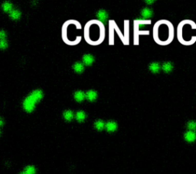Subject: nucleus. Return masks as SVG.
Instances as JSON below:
<instances>
[{
    "instance_id": "6e6552de",
    "label": "nucleus",
    "mask_w": 196,
    "mask_h": 174,
    "mask_svg": "<svg viewBox=\"0 0 196 174\" xmlns=\"http://www.w3.org/2000/svg\"><path fill=\"white\" fill-rule=\"evenodd\" d=\"M97 97V93L95 91H93V90H90V91H87L86 94H85V98L90 101H95Z\"/></svg>"
},
{
    "instance_id": "b1692460",
    "label": "nucleus",
    "mask_w": 196,
    "mask_h": 174,
    "mask_svg": "<svg viewBox=\"0 0 196 174\" xmlns=\"http://www.w3.org/2000/svg\"><path fill=\"white\" fill-rule=\"evenodd\" d=\"M145 2L147 3L148 5H151V3H154L155 1H145Z\"/></svg>"
},
{
    "instance_id": "f3484780",
    "label": "nucleus",
    "mask_w": 196,
    "mask_h": 174,
    "mask_svg": "<svg viewBox=\"0 0 196 174\" xmlns=\"http://www.w3.org/2000/svg\"><path fill=\"white\" fill-rule=\"evenodd\" d=\"M86 118V114L84 111H78L76 114V119L78 121H83Z\"/></svg>"
},
{
    "instance_id": "2eb2a0df",
    "label": "nucleus",
    "mask_w": 196,
    "mask_h": 174,
    "mask_svg": "<svg viewBox=\"0 0 196 174\" xmlns=\"http://www.w3.org/2000/svg\"><path fill=\"white\" fill-rule=\"evenodd\" d=\"M74 70L77 73H81L84 71V64L81 62H77L73 65Z\"/></svg>"
},
{
    "instance_id": "39448f33",
    "label": "nucleus",
    "mask_w": 196,
    "mask_h": 174,
    "mask_svg": "<svg viewBox=\"0 0 196 174\" xmlns=\"http://www.w3.org/2000/svg\"><path fill=\"white\" fill-rule=\"evenodd\" d=\"M153 15V11L149 8H144L141 10V18L149 20Z\"/></svg>"
},
{
    "instance_id": "5701e85b",
    "label": "nucleus",
    "mask_w": 196,
    "mask_h": 174,
    "mask_svg": "<svg viewBox=\"0 0 196 174\" xmlns=\"http://www.w3.org/2000/svg\"><path fill=\"white\" fill-rule=\"evenodd\" d=\"M5 37H6L5 32H4L2 30H0V40H4Z\"/></svg>"
},
{
    "instance_id": "bb28decb",
    "label": "nucleus",
    "mask_w": 196,
    "mask_h": 174,
    "mask_svg": "<svg viewBox=\"0 0 196 174\" xmlns=\"http://www.w3.org/2000/svg\"><path fill=\"white\" fill-rule=\"evenodd\" d=\"M0 133H1V131H0Z\"/></svg>"
},
{
    "instance_id": "393cba45",
    "label": "nucleus",
    "mask_w": 196,
    "mask_h": 174,
    "mask_svg": "<svg viewBox=\"0 0 196 174\" xmlns=\"http://www.w3.org/2000/svg\"><path fill=\"white\" fill-rule=\"evenodd\" d=\"M2 124H3V120H2V119L0 118V127H1Z\"/></svg>"
},
{
    "instance_id": "20e7f679",
    "label": "nucleus",
    "mask_w": 196,
    "mask_h": 174,
    "mask_svg": "<svg viewBox=\"0 0 196 174\" xmlns=\"http://www.w3.org/2000/svg\"><path fill=\"white\" fill-rule=\"evenodd\" d=\"M151 22H152L150 19L146 20V19H143L142 18H137V19L134 20V29H138V30L144 29L147 25H150Z\"/></svg>"
},
{
    "instance_id": "423d86ee",
    "label": "nucleus",
    "mask_w": 196,
    "mask_h": 174,
    "mask_svg": "<svg viewBox=\"0 0 196 174\" xmlns=\"http://www.w3.org/2000/svg\"><path fill=\"white\" fill-rule=\"evenodd\" d=\"M184 138H185V140L187 142H189V143L194 142L196 140L195 132V131H191V130L187 131V132L185 133V134H184Z\"/></svg>"
},
{
    "instance_id": "9d476101",
    "label": "nucleus",
    "mask_w": 196,
    "mask_h": 174,
    "mask_svg": "<svg viewBox=\"0 0 196 174\" xmlns=\"http://www.w3.org/2000/svg\"><path fill=\"white\" fill-rule=\"evenodd\" d=\"M162 69L165 73H169L172 71L173 69V64L170 61H166L164 62L162 65Z\"/></svg>"
},
{
    "instance_id": "aec40b11",
    "label": "nucleus",
    "mask_w": 196,
    "mask_h": 174,
    "mask_svg": "<svg viewBox=\"0 0 196 174\" xmlns=\"http://www.w3.org/2000/svg\"><path fill=\"white\" fill-rule=\"evenodd\" d=\"M104 127H105V123H104V122H103V120H97V121L95 122V127H96L97 130H103V129L104 128Z\"/></svg>"
},
{
    "instance_id": "f257e3e1",
    "label": "nucleus",
    "mask_w": 196,
    "mask_h": 174,
    "mask_svg": "<svg viewBox=\"0 0 196 174\" xmlns=\"http://www.w3.org/2000/svg\"><path fill=\"white\" fill-rule=\"evenodd\" d=\"M175 36L172 23L167 19L157 21L152 29V38L155 42L161 46H166L172 43Z\"/></svg>"
},
{
    "instance_id": "0eeeda50",
    "label": "nucleus",
    "mask_w": 196,
    "mask_h": 174,
    "mask_svg": "<svg viewBox=\"0 0 196 174\" xmlns=\"http://www.w3.org/2000/svg\"><path fill=\"white\" fill-rule=\"evenodd\" d=\"M149 71L152 72V73H154V74H156L158 72H159L160 69H161V65L159 62H156V61H154V62H152L149 64Z\"/></svg>"
},
{
    "instance_id": "4468645a",
    "label": "nucleus",
    "mask_w": 196,
    "mask_h": 174,
    "mask_svg": "<svg viewBox=\"0 0 196 174\" xmlns=\"http://www.w3.org/2000/svg\"><path fill=\"white\" fill-rule=\"evenodd\" d=\"M9 16L11 18L14 19V20H16V19H18L21 16V12L20 11L17 10V9H12L10 12H9Z\"/></svg>"
},
{
    "instance_id": "f03ea898",
    "label": "nucleus",
    "mask_w": 196,
    "mask_h": 174,
    "mask_svg": "<svg viewBox=\"0 0 196 174\" xmlns=\"http://www.w3.org/2000/svg\"><path fill=\"white\" fill-rule=\"evenodd\" d=\"M195 32V22L191 19H184L177 26V39L183 45H192L196 42Z\"/></svg>"
},
{
    "instance_id": "1a4fd4ad",
    "label": "nucleus",
    "mask_w": 196,
    "mask_h": 174,
    "mask_svg": "<svg viewBox=\"0 0 196 174\" xmlns=\"http://www.w3.org/2000/svg\"><path fill=\"white\" fill-rule=\"evenodd\" d=\"M97 16L98 19L100 20V22H104L107 19L108 15H107V12L105 10L102 9V10H99L98 11L97 13Z\"/></svg>"
},
{
    "instance_id": "f8f14e48",
    "label": "nucleus",
    "mask_w": 196,
    "mask_h": 174,
    "mask_svg": "<svg viewBox=\"0 0 196 174\" xmlns=\"http://www.w3.org/2000/svg\"><path fill=\"white\" fill-rule=\"evenodd\" d=\"M94 61V58L91 54H86L83 56V62L86 65H91Z\"/></svg>"
},
{
    "instance_id": "a211bd4d",
    "label": "nucleus",
    "mask_w": 196,
    "mask_h": 174,
    "mask_svg": "<svg viewBox=\"0 0 196 174\" xmlns=\"http://www.w3.org/2000/svg\"><path fill=\"white\" fill-rule=\"evenodd\" d=\"M187 127H188L189 130L195 131L196 130V122L194 120H190L187 123Z\"/></svg>"
},
{
    "instance_id": "9b49d317",
    "label": "nucleus",
    "mask_w": 196,
    "mask_h": 174,
    "mask_svg": "<svg viewBox=\"0 0 196 174\" xmlns=\"http://www.w3.org/2000/svg\"><path fill=\"white\" fill-rule=\"evenodd\" d=\"M105 127L109 132H113L117 129V124L114 121H109L105 124Z\"/></svg>"
},
{
    "instance_id": "a878e982",
    "label": "nucleus",
    "mask_w": 196,
    "mask_h": 174,
    "mask_svg": "<svg viewBox=\"0 0 196 174\" xmlns=\"http://www.w3.org/2000/svg\"><path fill=\"white\" fill-rule=\"evenodd\" d=\"M21 174H27V173H25V172H23V173H21Z\"/></svg>"
},
{
    "instance_id": "6ab92c4d",
    "label": "nucleus",
    "mask_w": 196,
    "mask_h": 174,
    "mask_svg": "<svg viewBox=\"0 0 196 174\" xmlns=\"http://www.w3.org/2000/svg\"><path fill=\"white\" fill-rule=\"evenodd\" d=\"M64 117L67 120H71L74 117V114L71 111H66L64 113Z\"/></svg>"
},
{
    "instance_id": "4be33fe9",
    "label": "nucleus",
    "mask_w": 196,
    "mask_h": 174,
    "mask_svg": "<svg viewBox=\"0 0 196 174\" xmlns=\"http://www.w3.org/2000/svg\"><path fill=\"white\" fill-rule=\"evenodd\" d=\"M8 47V42L4 39V40H0V49H5Z\"/></svg>"
},
{
    "instance_id": "7ed1b4c3",
    "label": "nucleus",
    "mask_w": 196,
    "mask_h": 174,
    "mask_svg": "<svg viewBox=\"0 0 196 174\" xmlns=\"http://www.w3.org/2000/svg\"><path fill=\"white\" fill-rule=\"evenodd\" d=\"M43 98V93L41 90H35L33 91L28 96L25 98L23 101V108L25 111L32 112L35 104Z\"/></svg>"
},
{
    "instance_id": "ddd939ff",
    "label": "nucleus",
    "mask_w": 196,
    "mask_h": 174,
    "mask_svg": "<svg viewBox=\"0 0 196 174\" xmlns=\"http://www.w3.org/2000/svg\"><path fill=\"white\" fill-rule=\"evenodd\" d=\"M74 99H75L77 101L81 102V101H82L85 98V94H84L83 91H77L74 93Z\"/></svg>"
},
{
    "instance_id": "412c9836",
    "label": "nucleus",
    "mask_w": 196,
    "mask_h": 174,
    "mask_svg": "<svg viewBox=\"0 0 196 174\" xmlns=\"http://www.w3.org/2000/svg\"><path fill=\"white\" fill-rule=\"evenodd\" d=\"M35 171H36V170L33 166H28V167H25L24 172L27 174H35Z\"/></svg>"
},
{
    "instance_id": "dca6fc26",
    "label": "nucleus",
    "mask_w": 196,
    "mask_h": 174,
    "mask_svg": "<svg viewBox=\"0 0 196 174\" xmlns=\"http://www.w3.org/2000/svg\"><path fill=\"white\" fill-rule=\"evenodd\" d=\"M2 8L5 12H11L12 10V4L9 2H5L2 4Z\"/></svg>"
}]
</instances>
